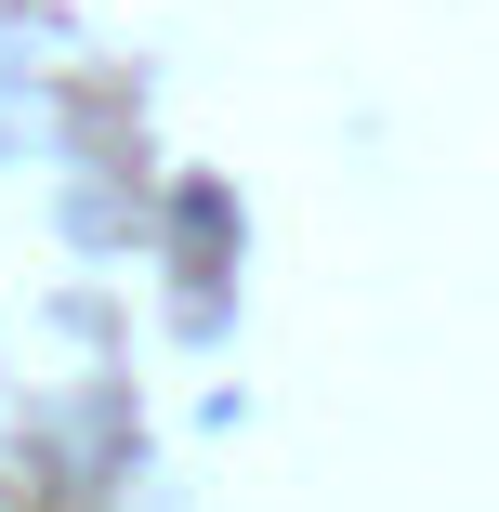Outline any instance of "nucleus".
Here are the masks:
<instances>
[]
</instances>
